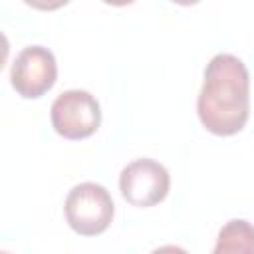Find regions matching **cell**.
Wrapping results in <instances>:
<instances>
[{
    "label": "cell",
    "instance_id": "cell-1",
    "mask_svg": "<svg viewBox=\"0 0 254 254\" xmlns=\"http://www.w3.org/2000/svg\"><path fill=\"white\" fill-rule=\"evenodd\" d=\"M196 113L214 135L228 137L244 129L250 115V75L240 58L216 54L206 64Z\"/></svg>",
    "mask_w": 254,
    "mask_h": 254
},
{
    "label": "cell",
    "instance_id": "cell-2",
    "mask_svg": "<svg viewBox=\"0 0 254 254\" xmlns=\"http://www.w3.org/2000/svg\"><path fill=\"white\" fill-rule=\"evenodd\" d=\"M113 210L109 190L97 183L75 185L64 202L69 228L81 236H97L105 232L113 220Z\"/></svg>",
    "mask_w": 254,
    "mask_h": 254
},
{
    "label": "cell",
    "instance_id": "cell-3",
    "mask_svg": "<svg viewBox=\"0 0 254 254\" xmlns=\"http://www.w3.org/2000/svg\"><path fill=\"white\" fill-rule=\"evenodd\" d=\"M50 117L58 135L77 141L93 135L99 129L101 107L89 91L67 89L54 99Z\"/></svg>",
    "mask_w": 254,
    "mask_h": 254
},
{
    "label": "cell",
    "instance_id": "cell-4",
    "mask_svg": "<svg viewBox=\"0 0 254 254\" xmlns=\"http://www.w3.org/2000/svg\"><path fill=\"white\" fill-rule=\"evenodd\" d=\"M171 189L169 171L155 159H135L119 175L123 198L139 208H149L165 200Z\"/></svg>",
    "mask_w": 254,
    "mask_h": 254
},
{
    "label": "cell",
    "instance_id": "cell-5",
    "mask_svg": "<svg viewBox=\"0 0 254 254\" xmlns=\"http://www.w3.org/2000/svg\"><path fill=\"white\" fill-rule=\"evenodd\" d=\"M58 79V64L54 54L44 46L24 48L10 69V83L24 99H38L54 87Z\"/></svg>",
    "mask_w": 254,
    "mask_h": 254
},
{
    "label": "cell",
    "instance_id": "cell-6",
    "mask_svg": "<svg viewBox=\"0 0 254 254\" xmlns=\"http://www.w3.org/2000/svg\"><path fill=\"white\" fill-rule=\"evenodd\" d=\"M214 254H254V226L248 220H228L216 238Z\"/></svg>",
    "mask_w": 254,
    "mask_h": 254
},
{
    "label": "cell",
    "instance_id": "cell-7",
    "mask_svg": "<svg viewBox=\"0 0 254 254\" xmlns=\"http://www.w3.org/2000/svg\"><path fill=\"white\" fill-rule=\"evenodd\" d=\"M69 0H24V4L36 8V10H44V12H52L58 10L62 6H65Z\"/></svg>",
    "mask_w": 254,
    "mask_h": 254
},
{
    "label": "cell",
    "instance_id": "cell-8",
    "mask_svg": "<svg viewBox=\"0 0 254 254\" xmlns=\"http://www.w3.org/2000/svg\"><path fill=\"white\" fill-rule=\"evenodd\" d=\"M105 4H111V6H127V4H133L135 0H103Z\"/></svg>",
    "mask_w": 254,
    "mask_h": 254
},
{
    "label": "cell",
    "instance_id": "cell-9",
    "mask_svg": "<svg viewBox=\"0 0 254 254\" xmlns=\"http://www.w3.org/2000/svg\"><path fill=\"white\" fill-rule=\"evenodd\" d=\"M171 2H175V4H179V6H192V4H196V2H200V0H171Z\"/></svg>",
    "mask_w": 254,
    "mask_h": 254
}]
</instances>
